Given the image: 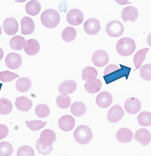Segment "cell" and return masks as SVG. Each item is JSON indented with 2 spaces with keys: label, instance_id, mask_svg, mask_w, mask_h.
Listing matches in <instances>:
<instances>
[{
  "label": "cell",
  "instance_id": "obj_1",
  "mask_svg": "<svg viewBox=\"0 0 151 156\" xmlns=\"http://www.w3.org/2000/svg\"><path fill=\"white\" fill-rule=\"evenodd\" d=\"M120 69L117 65H110L105 69L103 78L107 84H108L124 76H128L131 69L120 65Z\"/></svg>",
  "mask_w": 151,
  "mask_h": 156
},
{
  "label": "cell",
  "instance_id": "obj_2",
  "mask_svg": "<svg viewBox=\"0 0 151 156\" xmlns=\"http://www.w3.org/2000/svg\"><path fill=\"white\" fill-rule=\"evenodd\" d=\"M41 20L44 26L52 28L58 24L60 20V16L57 11L53 9H49L42 13Z\"/></svg>",
  "mask_w": 151,
  "mask_h": 156
},
{
  "label": "cell",
  "instance_id": "obj_3",
  "mask_svg": "<svg viewBox=\"0 0 151 156\" xmlns=\"http://www.w3.org/2000/svg\"><path fill=\"white\" fill-rule=\"evenodd\" d=\"M135 49L134 41L129 37H124L119 40L116 45V50L121 55L124 56L131 55Z\"/></svg>",
  "mask_w": 151,
  "mask_h": 156
},
{
  "label": "cell",
  "instance_id": "obj_4",
  "mask_svg": "<svg viewBox=\"0 0 151 156\" xmlns=\"http://www.w3.org/2000/svg\"><path fill=\"white\" fill-rule=\"evenodd\" d=\"M74 136L77 142L81 144H86L92 141L93 134L89 127L86 126L81 125L75 130Z\"/></svg>",
  "mask_w": 151,
  "mask_h": 156
},
{
  "label": "cell",
  "instance_id": "obj_5",
  "mask_svg": "<svg viewBox=\"0 0 151 156\" xmlns=\"http://www.w3.org/2000/svg\"><path fill=\"white\" fill-rule=\"evenodd\" d=\"M106 30L110 36L117 37L123 34L124 27L123 24L119 21L113 20L107 25Z\"/></svg>",
  "mask_w": 151,
  "mask_h": 156
},
{
  "label": "cell",
  "instance_id": "obj_6",
  "mask_svg": "<svg viewBox=\"0 0 151 156\" xmlns=\"http://www.w3.org/2000/svg\"><path fill=\"white\" fill-rule=\"evenodd\" d=\"M68 23L74 26H77L83 22L84 16L82 12L77 9H73L69 11L67 15Z\"/></svg>",
  "mask_w": 151,
  "mask_h": 156
},
{
  "label": "cell",
  "instance_id": "obj_7",
  "mask_svg": "<svg viewBox=\"0 0 151 156\" xmlns=\"http://www.w3.org/2000/svg\"><path fill=\"white\" fill-rule=\"evenodd\" d=\"M92 60L95 66L103 67L108 63L109 58L107 53L105 51L98 50L93 54Z\"/></svg>",
  "mask_w": 151,
  "mask_h": 156
},
{
  "label": "cell",
  "instance_id": "obj_8",
  "mask_svg": "<svg viewBox=\"0 0 151 156\" xmlns=\"http://www.w3.org/2000/svg\"><path fill=\"white\" fill-rule=\"evenodd\" d=\"M5 61L7 66L12 69H18L22 63V59L20 55L15 53L9 54L5 58Z\"/></svg>",
  "mask_w": 151,
  "mask_h": 156
},
{
  "label": "cell",
  "instance_id": "obj_9",
  "mask_svg": "<svg viewBox=\"0 0 151 156\" xmlns=\"http://www.w3.org/2000/svg\"><path fill=\"white\" fill-rule=\"evenodd\" d=\"M124 108L127 112L131 115H135L140 110L141 108V102L137 98H130L125 102Z\"/></svg>",
  "mask_w": 151,
  "mask_h": 156
},
{
  "label": "cell",
  "instance_id": "obj_10",
  "mask_svg": "<svg viewBox=\"0 0 151 156\" xmlns=\"http://www.w3.org/2000/svg\"><path fill=\"white\" fill-rule=\"evenodd\" d=\"M41 144L45 147H49L52 145L56 139V136L54 132L51 130L47 129L43 131L40 134L39 139Z\"/></svg>",
  "mask_w": 151,
  "mask_h": 156
},
{
  "label": "cell",
  "instance_id": "obj_11",
  "mask_svg": "<svg viewBox=\"0 0 151 156\" xmlns=\"http://www.w3.org/2000/svg\"><path fill=\"white\" fill-rule=\"evenodd\" d=\"M84 29L87 34L92 35H96L100 29L99 21L94 18L89 19L84 23Z\"/></svg>",
  "mask_w": 151,
  "mask_h": 156
},
{
  "label": "cell",
  "instance_id": "obj_12",
  "mask_svg": "<svg viewBox=\"0 0 151 156\" xmlns=\"http://www.w3.org/2000/svg\"><path fill=\"white\" fill-rule=\"evenodd\" d=\"M3 29L5 33L8 35H14L16 34L18 30V22L14 18H8L4 22Z\"/></svg>",
  "mask_w": 151,
  "mask_h": 156
},
{
  "label": "cell",
  "instance_id": "obj_13",
  "mask_svg": "<svg viewBox=\"0 0 151 156\" xmlns=\"http://www.w3.org/2000/svg\"><path fill=\"white\" fill-rule=\"evenodd\" d=\"M59 126L63 131L69 132L74 128L75 125V120L72 116L67 115L60 118L58 122Z\"/></svg>",
  "mask_w": 151,
  "mask_h": 156
},
{
  "label": "cell",
  "instance_id": "obj_14",
  "mask_svg": "<svg viewBox=\"0 0 151 156\" xmlns=\"http://www.w3.org/2000/svg\"><path fill=\"white\" fill-rule=\"evenodd\" d=\"M124 115L122 108L118 105L112 107L109 110L107 116L109 121L111 123H116L122 118Z\"/></svg>",
  "mask_w": 151,
  "mask_h": 156
},
{
  "label": "cell",
  "instance_id": "obj_15",
  "mask_svg": "<svg viewBox=\"0 0 151 156\" xmlns=\"http://www.w3.org/2000/svg\"><path fill=\"white\" fill-rule=\"evenodd\" d=\"M122 18L125 22L131 21L134 22L138 17V10L135 7L130 6L125 8L122 12Z\"/></svg>",
  "mask_w": 151,
  "mask_h": 156
},
{
  "label": "cell",
  "instance_id": "obj_16",
  "mask_svg": "<svg viewBox=\"0 0 151 156\" xmlns=\"http://www.w3.org/2000/svg\"><path fill=\"white\" fill-rule=\"evenodd\" d=\"M77 88L76 82L72 80H68L59 84L58 90L62 95L65 96L73 93Z\"/></svg>",
  "mask_w": 151,
  "mask_h": 156
},
{
  "label": "cell",
  "instance_id": "obj_17",
  "mask_svg": "<svg viewBox=\"0 0 151 156\" xmlns=\"http://www.w3.org/2000/svg\"><path fill=\"white\" fill-rule=\"evenodd\" d=\"M113 101V98L110 94L107 91L101 92L97 96L96 102L100 107L105 108L109 107Z\"/></svg>",
  "mask_w": 151,
  "mask_h": 156
},
{
  "label": "cell",
  "instance_id": "obj_18",
  "mask_svg": "<svg viewBox=\"0 0 151 156\" xmlns=\"http://www.w3.org/2000/svg\"><path fill=\"white\" fill-rule=\"evenodd\" d=\"M134 138L142 145L146 146L150 141L151 135L147 129L142 128L136 132Z\"/></svg>",
  "mask_w": 151,
  "mask_h": 156
},
{
  "label": "cell",
  "instance_id": "obj_19",
  "mask_svg": "<svg viewBox=\"0 0 151 156\" xmlns=\"http://www.w3.org/2000/svg\"><path fill=\"white\" fill-rule=\"evenodd\" d=\"M22 34L28 35L33 33L35 29L34 22L31 18L27 17L23 18L21 21Z\"/></svg>",
  "mask_w": 151,
  "mask_h": 156
},
{
  "label": "cell",
  "instance_id": "obj_20",
  "mask_svg": "<svg viewBox=\"0 0 151 156\" xmlns=\"http://www.w3.org/2000/svg\"><path fill=\"white\" fill-rule=\"evenodd\" d=\"M40 49V45L38 42L35 39H31L26 42L24 50L27 55L33 56L37 54Z\"/></svg>",
  "mask_w": 151,
  "mask_h": 156
},
{
  "label": "cell",
  "instance_id": "obj_21",
  "mask_svg": "<svg viewBox=\"0 0 151 156\" xmlns=\"http://www.w3.org/2000/svg\"><path fill=\"white\" fill-rule=\"evenodd\" d=\"M133 136V133L131 131L126 128L120 129L116 134V137L118 141L124 144L128 143L131 142Z\"/></svg>",
  "mask_w": 151,
  "mask_h": 156
},
{
  "label": "cell",
  "instance_id": "obj_22",
  "mask_svg": "<svg viewBox=\"0 0 151 156\" xmlns=\"http://www.w3.org/2000/svg\"><path fill=\"white\" fill-rule=\"evenodd\" d=\"M15 105L18 110L27 112L32 108L33 103L31 100L24 96L17 98Z\"/></svg>",
  "mask_w": 151,
  "mask_h": 156
},
{
  "label": "cell",
  "instance_id": "obj_23",
  "mask_svg": "<svg viewBox=\"0 0 151 156\" xmlns=\"http://www.w3.org/2000/svg\"><path fill=\"white\" fill-rule=\"evenodd\" d=\"M70 111L75 116L80 117L84 115L86 111V107L84 103L79 101L74 102L71 106Z\"/></svg>",
  "mask_w": 151,
  "mask_h": 156
},
{
  "label": "cell",
  "instance_id": "obj_24",
  "mask_svg": "<svg viewBox=\"0 0 151 156\" xmlns=\"http://www.w3.org/2000/svg\"><path fill=\"white\" fill-rule=\"evenodd\" d=\"M26 44L25 39L22 36H16L13 37L10 41V45L13 50L20 51L24 48Z\"/></svg>",
  "mask_w": 151,
  "mask_h": 156
},
{
  "label": "cell",
  "instance_id": "obj_25",
  "mask_svg": "<svg viewBox=\"0 0 151 156\" xmlns=\"http://www.w3.org/2000/svg\"><path fill=\"white\" fill-rule=\"evenodd\" d=\"M32 82L29 78L23 77L20 78L17 81L16 86L19 92H25L29 90L32 87Z\"/></svg>",
  "mask_w": 151,
  "mask_h": 156
},
{
  "label": "cell",
  "instance_id": "obj_26",
  "mask_svg": "<svg viewBox=\"0 0 151 156\" xmlns=\"http://www.w3.org/2000/svg\"><path fill=\"white\" fill-rule=\"evenodd\" d=\"M98 74V72L95 68L87 67L82 71V78L87 82H92L96 79Z\"/></svg>",
  "mask_w": 151,
  "mask_h": 156
},
{
  "label": "cell",
  "instance_id": "obj_27",
  "mask_svg": "<svg viewBox=\"0 0 151 156\" xmlns=\"http://www.w3.org/2000/svg\"><path fill=\"white\" fill-rule=\"evenodd\" d=\"M27 13L30 15L34 16L38 14L41 9L40 3L37 1H31L28 2L25 6Z\"/></svg>",
  "mask_w": 151,
  "mask_h": 156
},
{
  "label": "cell",
  "instance_id": "obj_28",
  "mask_svg": "<svg viewBox=\"0 0 151 156\" xmlns=\"http://www.w3.org/2000/svg\"><path fill=\"white\" fill-rule=\"evenodd\" d=\"M149 50V48L141 49L135 55L133 61L136 68L139 69L141 66L143 62L145 59L146 54Z\"/></svg>",
  "mask_w": 151,
  "mask_h": 156
},
{
  "label": "cell",
  "instance_id": "obj_29",
  "mask_svg": "<svg viewBox=\"0 0 151 156\" xmlns=\"http://www.w3.org/2000/svg\"><path fill=\"white\" fill-rule=\"evenodd\" d=\"M102 86L101 81L96 79L95 80L90 82H87L84 85L86 90L88 93L94 94L99 91Z\"/></svg>",
  "mask_w": 151,
  "mask_h": 156
},
{
  "label": "cell",
  "instance_id": "obj_30",
  "mask_svg": "<svg viewBox=\"0 0 151 156\" xmlns=\"http://www.w3.org/2000/svg\"><path fill=\"white\" fill-rule=\"evenodd\" d=\"M77 35L76 30L72 27H69L63 31L62 37L64 41L67 42H70L74 40L76 38Z\"/></svg>",
  "mask_w": 151,
  "mask_h": 156
},
{
  "label": "cell",
  "instance_id": "obj_31",
  "mask_svg": "<svg viewBox=\"0 0 151 156\" xmlns=\"http://www.w3.org/2000/svg\"><path fill=\"white\" fill-rule=\"evenodd\" d=\"M138 119L139 123L142 126L148 127L151 125V114L149 112H141L138 116Z\"/></svg>",
  "mask_w": 151,
  "mask_h": 156
},
{
  "label": "cell",
  "instance_id": "obj_32",
  "mask_svg": "<svg viewBox=\"0 0 151 156\" xmlns=\"http://www.w3.org/2000/svg\"><path fill=\"white\" fill-rule=\"evenodd\" d=\"M13 105L9 100L5 98L0 99V114L6 115L12 111Z\"/></svg>",
  "mask_w": 151,
  "mask_h": 156
},
{
  "label": "cell",
  "instance_id": "obj_33",
  "mask_svg": "<svg viewBox=\"0 0 151 156\" xmlns=\"http://www.w3.org/2000/svg\"><path fill=\"white\" fill-rule=\"evenodd\" d=\"M35 112L36 115L41 118H45L47 117L50 114V110L46 105L41 104L37 106L35 108Z\"/></svg>",
  "mask_w": 151,
  "mask_h": 156
},
{
  "label": "cell",
  "instance_id": "obj_34",
  "mask_svg": "<svg viewBox=\"0 0 151 156\" xmlns=\"http://www.w3.org/2000/svg\"><path fill=\"white\" fill-rule=\"evenodd\" d=\"M27 127L33 131H38L43 128L46 125L47 122H42L40 120H33L30 121H26Z\"/></svg>",
  "mask_w": 151,
  "mask_h": 156
},
{
  "label": "cell",
  "instance_id": "obj_35",
  "mask_svg": "<svg viewBox=\"0 0 151 156\" xmlns=\"http://www.w3.org/2000/svg\"><path fill=\"white\" fill-rule=\"evenodd\" d=\"M13 151V147L9 143L5 142L0 143V156H10Z\"/></svg>",
  "mask_w": 151,
  "mask_h": 156
},
{
  "label": "cell",
  "instance_id": "obj_36",
  "mask_svg": "<svg viewBox=\"0 0 151 156\" xmlns=\"http://www.w3.org/2000/svg\"><path fill=\"white\" fill-rule=\"evenodd\" d=\"M57 105L60 108L66 109L68 108L71 104L70 98L67 96L59 95L56 100Z\"/></svg>",
  "mask_w": 151,
  "mask_h": 156
},
{
  "label": "cell",
  "instance_id": "obj_37",
  "mask_svg": "<svg viewBox=\"0 0 151 156\" xmlns=\"http://www.w3.org/2000/svg\"><path fill=\"white\" fill-rule=\"evenodd\" d=\"M19 76L18 75L8 71L0 72V80L5 83L12 81Z\"/></svg>",
  "mask_w": 151,
  "mask_h": 156
},
{
  "label": "cell",
  "instance_id": "obj_38",
  "mask_svg": "<svg viewBox=\"0 0 151 156\" xmlns=\"http://www.w3.org/2000/svg\"><path fill=\"white\" fill-rule=\"evenodd\" d=\"M17 156H34V151L31 147L23 146L18 150Z\"/></svg>",
  "mask_w": 151,
  "mask_h": 156
},
{
  "label": "cell",
  "instance_id": "obj_39",
  "mask_svg": "<svg viewBox=\"0 0 151 156\" xmlns=\"http://www.w3.org/2000/svg\"><path fill=\"white\" fill-rule=\"evenodd\" d=\"M151 65L150 64L144 65L140 70L141 76L143 79L147 81L151 80Z\"/></svg>",
  "mask_w": 151,
  "mask_h": 156
},
{
  "label": "cell",
  "instance_id": "obj_40",
  "mask_svg": "<svg viewBox=\"0 0 151 156\" xmlns=\"http://www.w3.org/2000/svg\"><path fill=\"white\" fill-rule=\"evenodd\" d=\"M36 147L38 152L40 154L43 155H47L50 154L53 150L52 145L49 147L43 146L40 143L39 139L37 142Z\"/></svg>",
  "mask_w": 151,
  "mask_h": 156
},
{
  "label": "cell",
  "instance_id": "obj_41",
  "mask_svg": "<svg viewBox=\"0 0 151 156\" xmlns=\"http://www.w3.org/2000/svg\"><path fill=\"white\" fill-rule=\"evenodd\" d=\"M9 132V129L6 126L0 124V140L5 138L7 136Z\"/></svg>",
  "mask_w": 151,
  "mask_h": 156
},
{
  "label": "cell",
  "instance_id": "obj_42",
  "mask_svg": "<svg viewBox=\"0 0 151 156\" xmlns=\"http://www.w3.org/2000/svg\"><path fill=\"white\" fill-rule=\"evenodd\" d=\"M4 55V52L1 48H0V61L3 58Z\"/></svg>",
  "mask_w": 151,
  "mask_h": 156
},
{
  "label": "cell",
  "instance_id": "obj_43",
  "mask_svg": "<svg viewBox=\"0 0 151 156\" xmlns=\"http://www.w3.org/2000/svg\"><path fill=\"white\" fill-rule=\"evenodd\" d=\"M2 28L1 25H0V36H1L2 34Z\"/></svg>",
  "mask_w": 151,
  "mask_h": 156
},
{
  "label": "cell",
  "instance_id": "obj_44",
  "mask_svg": "<svg viewBox=\"0 0 151 156\" xmlns=\"http://www.w3.org/2000/svg\"><path fill=\"white\" fill-rule=\"evenodd\" d=\"M2 83H0V90H1V88L2 87Z\"/></svg>",
  "mask_w": 151,
  "mask_h": 156
},
{
  "label": "cell",
  "instance_id": "obj_45",
  "mask_svg": "<svg viewBox=\"0 0 151 156\" xmlns=\"http://www.w3.org/2000/svg\"></svg>",
  "mask_w": 151,
  "mask_h": 156
}]
</instances>
